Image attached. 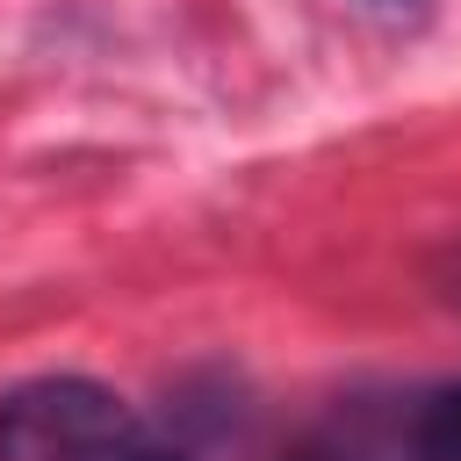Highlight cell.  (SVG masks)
<instances>
[{
  "label": "cell",
  "instance_id": "6da1fadb",
  "mask_svg": "<svg viewBox=\"0 0 461 461\" xmlns=\"http://www.w3.org/2000/svg\"><path fill=\"white\" fill-rule=\"evenodd\" d=\"M0 461H194V447L94 375H29L0 389Z\"/></svg>",
  "mask_w": 461,
  "mask_h": 461
},
{
  "label": "cell",
  "instance_id": "7a4b0ae2",
  "mask_svg": "<svg viewBox=\"0 0 461 461\" xmlns=\"http://www.w3.org/2000/svg\"><path fill=\"white\" fill-rule=\"evenodd\" d=\"M382 461H461V375L418 382L389 403H346Z\"/></svg>",
  "mask_w": 461,
  "mask_h": 461
},
{
  "label": "cell",
  "instance_id": "3957f363",
  "mask_svg": "<svg viewBox=\"0 0 461 461\" xmlns=\"http://www.w3.org/2000/svg\"><path fill=\"white\" fill-rule=\"evenodd\" d=\"M281 461H382V454L367 447V432H360L346 411H331V418H324L317 432H303V439H295Z\"/></svg>",
  "mask_w": 461,
  "mask_h": 461
},
{
  "label": "cell",
  "instance_id": "277c9868",
  "mask_svg": "<svg viewBox=\"0 0 461 461\" xmlns=\"http://www.w3.org/2000/svg\"><path fill=\"white\" fill-rule=\"evenodd\" d=\"M439 295H447V303L461 310V238H454V245L439 252Z\"/></svg>",
  "mask_w": 461,
  "mask_h": 461
}]
</instances>
